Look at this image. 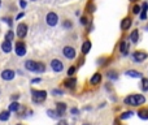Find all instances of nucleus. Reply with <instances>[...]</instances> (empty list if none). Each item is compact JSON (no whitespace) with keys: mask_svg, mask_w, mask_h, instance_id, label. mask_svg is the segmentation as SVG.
<instances>
[{"mask_svg":"<svg viewBox=\"0 0 148 125\" xmlns=\"http://www.w3.org/2000/svg\"><path fill=\"white\" fill-rule=\"evenodd\" d=\"M46 21L49 26H56L57 22H59V16H57L55 12H49L46 17Z\"/></svg>","mask_w":148,"mask_h":125,"instance_id":"4","label":"nucleus"},{"mask_svg":"<svg viewBox=\"0 0 148 125\" xmlns=\"http://www.w3.org/2000/svg\"><path fill=\"white\" fill-rule=\"evenodd\" d=\"M20 5H21V8H25L26 7V1L25 0H20Z\"/></svg>","mask_w":148,"mask_h":125,"instance_id":"37","label":"nucleus"},{"mask_svg":"<svg viewBox=\"0 0 148 125\" xmlns=\"http://www.w3.org/2000/svg\"><path fill=\"white\" fill-rule=\"evenodd\" d=\"M88 8H90V12H95V7H93L92 4H90V5H88Z\"/></svg>","mask_w":148,"mask_h":125,"instance_id":"39","label":"nucleus"},{"mask_svg":"<svg viewBox=\"0 0 148 125\" xmlns=\"http://www.w3.org/2000/svg\"><path fill=\"white\" fill-rule=\"evenodd\" d=\"M25 68L30 72H36V73H43L46 70V65L43 62H36L34 60H27L25 62Z\"/></svg>","mask_w":148,"mask_h":125,"instance_id":"2","label":"nucleus"},{"mask_svg":"<svg viewBox=\"0 0 148 125\" xmlns=\"http://www.w3.org/2000/svg\"><path fill=\"white\" fill-rule=\"evenodd\" d=\"M64 27L70 29V27H72V22H70V21H65V22H64Z\"/></svg>","mask_w":148,"mask_h":125,"instance_id":"32","label":"nucleus"},{"mask_svg":"<svg viewBox=\"0 0 148 125\" xmlns=\"http://www.w3.org/2000/svg\"><path fill=\"white\" fill-rule=\"evenodd\" d=\"M27 34V25L26 23H18L17 26V36L18 38H25Z\"/></svg>","mask_w":148,"mask_h":125,"instance_id":"5","label":"nucleus"},{"mask_svg":"<svg viewBox=\"0 0 148 125\" xmlns=\"http://www.w3.org/2000/svg\"><path fill=\"white\" fill-rule=\"evenodd\" d=\"M1 49L5 52V54H9L10 51H12V43L10 42H3V44H1Z\"/></svg>","mask_w":148,"mask_h":125,"instance_id":"14","label":"nucleus"},{"mask_svg":"<svg viewBox=\"0 0 148 125\" xmlns=\"http://www.w3.org/2000/svg\"><path fill=\"white\" fill-rule=\"evenodd\" d=\"M131 116H132V112H131V111H126V112H123V113L121 115V119H122V120H125V119H130Z\"/></svg>","mask_w":148,"mask_h":125,"instance_id":"24","label":"nucleus"},{"mask_svg":"<svg viewBox=\"0 0 148 125\" xmlns=\"http://www.w3.org/2000/svg\"><path fill=\"white\" fill-rule=\"evenodd\" d=\"M142 82H143L142 89H143V90H144V91H147V90H148V80H147V78H143V80H142Z\"/></svg>","mask_w":148,"mask_h":125,"instance_id":"26","label":"nucleus"},{"mask_svg":"<svg viewBox=\"0 0 148 125\" xmlns=\"http://www.w3.org/2000/svg\"><path fill=\"white\" fill-rule=\"evenodd\" d=\"M51 68L55 70V72H61L62 69H64V65H62V62L60 61V60H57V59H53L51 61Z\"/></svg>","mask_w":148,"mask_h":125,"instance_id":"10","label":"nucleus"},{"mask_svg":"<svg viewBox=\"0 0 148 125\" xmlns=\"http://www.w3.org/2000/svg\"><path fill=\"white\" fill-rule=\"evenodd\" d=\"M18 125H20V124H18Z\"/></svg>","mask_w":148,"mask_h":125,"instance_id":"46","label":"nucleus"},{"mask_svg":"<svg viewBox=\"0 0 148 125\" xmlns=\"http://www.w3.org/2000/svg\"><path fill=\"white\" fill-rule=\"evenodd\" d=\"M90 49H91V42L90 41H86L85 43H83V46H82V54H88L90 52Z\"/></svg>","mask_w":148,"mask_h":125,"instance_id":"17","label":"nucleus"},{"mask_svg":"<svg viewBox=\"0 0 148 125\" xmlns=\"http://www.w3.org/2000/svg\"><path fill=\"white\" fill-rule=\"evenodd\" d=\"M138 38H139V31L138 30H134L131 33V35H130V39H131L132 43H136L138 42Z\"/></svg>","mask_w":148,"mask_h":125,"instance_id":"23","label":"nucleus"},{"mask_svg":"<svg viewBox=\"0 0 148 125\" xmlns=\"http://www.w3.org/2000/svg\"><path fill=\"white\" fill-rule=\"evenodd\" d=\"M65 111H66V104H65V103H61V102L56 103V112H57V116H62V115L65 113Z\"/></svg>","mask_w":148,"mask_h":125,"instance_id":"11","label":"nucleus"},{"mask_svg":"<svg viewBox=\"0 0 148 125\" xmlns=\"http://www.w3.org/2000/svg\"><path fill=\"white\" fill-rule=\"evenodd\" d=\"M126 74L130 76V77H134V78H142V73L136 72V70H127Z\"/></svg>","mask_w":148,"mask_h":125,"instance_id":"20","label":"nucleus"},{"mask_svg":"<svg viewBox=\"0 0 148 125\" xmlns=\"http://www.w3.org/2000/svg\"><path fill=\"white\" fill-rule=\"evenodd\" d=\"M0 7H1V0H0Z\"/></svg>","mask_w":148,"mask_h":125,"instance_id":"42","label":"nucleus"},{"mask_svg":"<svg viewBox=\"0 0 148 125\" xmlns=\"http://www.w3.org/2000/svg\"><path fill=\"white\" fill-rule=\"evenodd\" d=\"M52 94H53V95H62V91L61 90H56V89H55V90H52Z\"/></svg>","mask_w":148,"mask_h":125,"instance_id":"31","label":"nucleus"},{"mask_svg":"<svg viewBox=\"0 0 148 125\" xmlns=\"http://www.w3.org/2000/svg\"><path fill=\"white\" fill-rule=\"evenodd\" d=\"M9 117H10V112L9 111L0 112V120H1V121H7V120H9Z\"/></svg>","mask_w":148,"mask_h":125,"instance_id":"21","label":"nucleus"},{"mask_svg":"<svg viewBox=\"0 0 148 125\" xmlns=\"http://www.w3.org/2000/svg\"><path fill=\"white\" fill-rule=\"evenodd\" d=\"M145 102V98L142 94H134V95H129L123 99L125 104H129V106H140Z\"/></svg>","mask_w":148,"mask_h":125,"instance_id":"1","label":"nucleus"},{"mask_svg":"<svg viewBox=\"0 0 148 125\" xmlns=\"http://www.w3.org/2000/svg\"><path fill=\"white\" fill-rule=\"evenodd\" d=\"M31 93H33V102L35 103H42L47 98V91L44 90H33Z\"/></svg>","mask_w":148,"mask_h":125,"instance_id":"3","label":"nucleus"},{"mask_svg":"<svg viewBox=\"0 0 148 125\" xmlns=\"http://www.w3.org/2000/svg\"><path fill=\"white\" fill-rule=\"evenodd\" d=\"M74 72H75V68H74V67H70V68H69V70H68V74H69L70 77H72V76L74 74Z\"/></svg>","mask_w":148,"mask_h":125,"instance_id":"30","label":"nucleus"},{"mask_svg":"<svg viewBox=\"0 0 148 125\" xmlns=\"http://www.w3.org/2000/svg\"><path fill=\"white\" fill-rule=\"evenodd\" d=\"M64 85L66 86L68 89H74L75 85H77V80H75V78H69V80H65Z\"/></svg>","mask_w":148,"mask_h":125,"instance_id":"13","label":"nucleus"},{"mask_svg":"<svg viewBox=\"0 0 148 125\" xmlns=\"http://www.w3.org/2000/svg\"><path fill=\"white\" fill-rule=\"evenodd\" d=\"M101 81V74L100 73H95V74L92 76V78H91V85H96V83H99Z\"/></svg>","mask_w":148,"mask_h":125,"instance_id":"18","label":"nucleus"},{"mask_svg":"<svg viewBox=\"0 0 148 125\" xmlns=\"http://www.w3.org/2000/svg\"><path fill=\"white\" fill-rule=\"evenodd\" d=\"M13 36H14V34H13V31H8L7 33V35H5V41L7 42H12V39H13Z\"/></svg>","mask_w":148,"mask_h":125,"instance_id":"25","label":"nucleus"},{"mask_svg":"<svg viewBox=\"0 0 148 125\" xmlns=\"http://www.w3.org/2000/svg\"><path fill=\"white\" fill-rule=\"evenodd\" d=\"M108 76L112 78V80H117V78H118V76H117L114 72H109V73H108Z\"/></svg>","mask_w":148,"mask_h":125,"instance_id":"29","label":"nucleus"},{"mask_svg":"<svg viewBox=\"0 0 148 125\" xmlns=\"http://www.w3.org/2000/svg\"><path fill=\"white\" fill-rule=\"evenodd\" d=\"M57 125H69V124H68L66 120H60V121L57 122Z\"/></svg>","mask_w":148,"mask_h":125,"instance_id":"34","label":"nucleus"},{"mask_svg":"<svg viewBox=\"0 0 148 125\" xmlns=\"http://www.w3.org/2000/svg\"><path fill=\"white\" fill-rule=\"evenodd\" d=\"M142 8H143V10H142V13H140V18H142V20H145V17H147V8H148V4H147V3H143Z\"/></svg>","mask_w":148,"mask_h":125,"instance_id":"22","label":"nucleus"},{"mask_svg":"<svg viewBox=\"0 0 148 125\" xmlns=\"http://www.w3.org/2000/svg\"><path fill=\"white\" fill-rule=\"evenodd\" d=\"M31 1H35V0H31Z\"/></svg>","mask_w":148,"mask_h":125,"instance_id":"45","label":"nucleus"},{"mask_svg":"<svg viewBox=\"0 0 148 125\" xmlns=\"http://www.w3.org/2000/svg\"><path fill=\"white\" fill-rule=\"evenodd\" d=\"M131 1H136V0H131Z\"/></svg>","mask_w":148,"mask_h":125,"instance_id":"44","label":"nucleus"},{"mask_svg":"<svg viewBox=\"0 0 148 125\" xmlns=\"http://www.w3.org/2000/svg\"><path fill=\"white\" fill-rule=\"evenodd\" d=\"M147 57H148V55L145 54V52H143V51H136V52H134V54H132V59H134L136 62L144 61Z\"/></svg>","mask_w":148,"mask_h":125,"instance_id":"7","label":"nucleus"},{"mask_svg":"<svg viewBox=\"0 0 148 125\" xmlns=\"http://www.w3.org/2000/svg\"><path fill=\"white\" fill-rule=\"evenodd\" d=\"M131 23H132L131 18H129V17L123 18V20L121 21V29H122V30H127V29L131 26Z\"/></svg>","mask_w":148,"mask_h":125,"instance_id":"12","label":"nucleus"},{"mask_svg":"<svg viewBox=\"0 0 148 125\" xmlns=\"http://www.w3.org/2000/svg\"><path fill=\"white\" fill-rule=\"evenodd\" d=\"M47 113H48V116H49V117H52V119L57 117V112L52 111V109H48V111H47Z\"/></svg>","mask_w":148,"mask_h":125,"instance_id":"27","label":"nucleus"},{"mask_svg":"<svg viewBox=\"0 0 148 125\" xmlns=\"http://www.w3.org/2000/svg\"><path fill=\"white\" fill-rule=\"evenodd\" d=\"M8 111H9V112H17V111H20V103H17V102H13V103H10L9 107H8Z\"/></svg>","mask_w":148,"mask_h":125,"instance_id":"16","label":"nucleus"},{"mask_svg":"<svg viewBox=\"0 0 148 125\" xmlns=\"http://www.w3.org/2000/svg\"><path fill=\"white\" fill-rule=\"evenodd\" d=\"M14 70H12V69H5V70H3L1 72V78L4 81H10V80H13L14 78Z\"/></svg>","mask_w":148,"mask_h":125,"instance_id":"9","label":"nucleus"},{"mask_svg":"<svg viewBox=\"0 0 148 125\" xmlns=\"http://www.w3.org/2000/svg\"><path fill=\"white\" fill-rule=\"evenodd\" d=\"M83 125H90V124H83Z\"/></svg>","mask_w":148,"mask_h":125,"instance_id":"43","label":"nucleus"},{"mask_svg":"<svg viewBox=\"0 0 148 125\" xmlns=\"http://www.w3.org/2000/svg\"><path fill=\"white\" fill-rule=\"evenodd\" d=\"M140 10H142V9H140L139 5H134V7H132V13H134V14H138Z\"/></svg>","mask_w":148,"mask_h":125,"instance_id":"28","label":"nucleus"},{"mask_svg":"<svg viewBox=\"0 0 148 125\" xmlns=\"http://www.w3.org/2000/svg\"><path fill=\"white\" fill-rule=\"evenodd\" d=\"M138 116L143 120H148V108H142L138 111Z\"/></svg>","mask_w":148,"mask_h":125,"instance_id":"15","label":"nucleus"},{"mask_svg":"<svg viewBox=\"0 0 148 125\" xmlns=\"http://www.w3.org/2000/svg\"><path fill=\"white\" fill-rule=\"evenodd\" d=\"M62 54H64V56L66 57V59H74L75 49L70 46H66V47H64V49H62Z\"/></svg>","mask_w":148,"mask_h":125,"instance_id":"6","label":"nucleus"},{"mask_svg":"<svg viewBox=\"0 0 148 125\" xmlns=\"http://www.w3.org/2000/svg\"><path fill=\"white\" fill-rule=\"evenodd\" d=\"M23 17V13H20V14H17V20H20V18Z\"/></svg>","mask_w":148,"mask_h":125,"instance_id":"40","label":"nucleus"},{"mask_svg":"<svg viewBox=\"0 0 148 125\" xmlns=\"http://www.w3.org/2000/svg\"><path fill=\"white\" fill-rule=\"evenodd\" d=\"M3 20H4L5 22H7L8 25H9V27H10V26H12V20H10V18H9V20H8V18H3Z\"/></svg>","mask_w":148,"mask_h":125,"instance_id":"36","label":"nucleus"},{"mask_svg":"<svg viewBox=\"0 0 148 125\" xmlns=\"http://www.w3.org/2000/svg\"><path fill=\"white\" fill-rule=\"evenodd\" d=\"M16 54L18 56H25L26 55V46L23 42H17L16 43Z\"/></svg>","mask_w":148,"mask_h":125,"instance_id":"8","label":"nucleus"},{"mask_svg":"<svg viewBox=\"0 0 148 125\" xmlns=\"http://www.w3.org/2000/svg\"><path fill=\"white\" fill-rule=\"evenodd\" d=\"M40 78H34V80L33 81H31V82H33V83H38V82H40Z\"/></svg>","mask_w":148,"mask_h":125,"instance_id":"38","label":"nucleus"},{"mask_svg":"<svg viewBox=\"0 0 148 125\" xmlns=\"http://www.w3.org/2000/svg\"><path fill=\"white\" fill-rule=\"evenodd\" d=\"M80 23H82V25H87V23H88V20H87L86 17H82V18H80Z\"/></svg>","mask_w":148,"mask_h":125,"instance_id":"33","label":"nucleus"},{"mask_svg":"<svg viewBox=\"0 0 148 125\" xmlns=\"http://www.w3.org/2000/svg\"><path fill=\"white\" fill-rule=\"evenodd\" d=\"M119 49H121L122 54H127V51H129V44H127L126 41H122L121 44H119Z\"/></svg>","mask_w":148,"mask_h":125,"instance_id":"19","label":"nucleus"},{"mask_svg":"<svg viewBox=\"0 0 148 125\" xmlns=\"http://www.w3.org/2000/svg\"><path fill=\"white\" fill-rule=\"evenodd\" d=\"M18 98H20V95H13V96H12L13 100H16V99H18Z\"/></svg>","mask_w":148,"mask_h":125,"instance_id":"41","label":"nucleus"},{"mask_svg":"<svg viewBox=\"0 0 148 125\" xmlns=\"http://www.w3.org/2000/svg\"><path fill=\"white\" fill-rule=\"evenodd\" d=\"M70 112H72L73 115H78V113H79V111H78L77 108H72V109H70Z\"/></svg>","mask_w":148,"mask_h":125,"instance_id":"35","label":"nucleus"}]
</instances>
